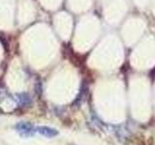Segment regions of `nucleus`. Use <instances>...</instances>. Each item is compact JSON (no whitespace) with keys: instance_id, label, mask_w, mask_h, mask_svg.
Returning a JSON list of instances; mask_svg holds the SVG:
<instances>
[{"instance_id":"1","label":"nucleus","mask_w":155,"mask_h":145,"mask_svg":"<svg viewBox=\"0 0 155 145\" xmlns=\"http://www.w3.org/2000/svg\"><path fill=\"white\" fill-rule=\"evenodd\" d=\"M16 129L18 134L24 137H28L34 134V126L27 122H21L16 125Z\"/></svg>"},{"instance_id":"2","label":"nucleus","mask_w":155,"mask_h":145,"mask_svg":"<svg viewBox=\"0 0 155 145\" xmlns=\"http://www.w3.org/2000/svg\"><path fill=\"white\" fill-rule=\"evenodd\" d=\"M36 132L46 137H54L58 134V132L53 128L47 127V126H41L36 128Z\"/></svg>"}]
</instances>
